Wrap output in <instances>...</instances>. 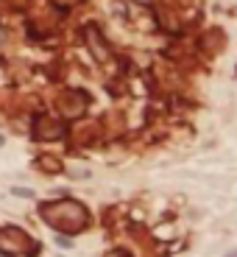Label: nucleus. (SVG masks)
<instances>
[{
  "label": "nucleus",
  "mask_w": 237,
  "mask_h": 257,
  "mask_svg": "<svg viewBox=\"0 0 237 257\" xmlns=\"http://www.w3.org/2000/svg\"><path fill=\"white\" fill-rule=\"evenodd\" d=\"M56 246H61V249H70L73 243H70V238H64V235H56Z\"/></svg>",
  "instance_id": "7"
},
{
  "label": "nucleus",
  "mask_w": 237,
  "mask_h": 257,
  "mask_svg": "<svg viewBox=\"0 0 237 257\" xmlns=\"http://www.w3.org/2000/svg\"><path fill=\"white\" fill-rule=\"evenodd\" d=\"M0 252H11V257L14 255H36L39 243L28 238L20 226H3L0 229Z\"/></svg>",
  "instance_id": "2"
},
{
  "label": "nucleus",
  "mask_w": 237,
  "mask_h": 257,
  "mask_svg": "<svg viewBox=\"0 0 237 257\" xmlns=\"http://www.w3.org/2000/svg\"><path fill=\"white\" fill-rule=\"evenodd\" d=\"M64 134V123L51 115H36L34 118V137L36 140H56Z\"/></svg>",
  "instance_id": "3"
},
{
  "label": "nucleus",
  "mask_w": 237,
  "mask_h": 257,
  "mask_svg": "<svg viewBox=\"0 0 237 257\" xmlns=\"http://www.w3.org/2000/svg\"><path fill=\"white\" fill-rule=\"evenodd\" d=\"M106 257H128L126 252H112V255H106Z\"/></svg>",
  "instance_id": "8"
},
{
  "label": "nucleus",
  "mask_w": 237,
  "mask_h": 257,
  "mask_svg": "<svg viewBox=\"0 0 237 257\" xmlns=\"http://www.w3.org/2000/svg\"><path fill=\"white\" fill-rule=\"evenodd\" d=\"M39 165H42V168H48V171H59V168H61L59 162H51V160H39Z\"/></svg>",
  "instance_id": "6"
},
{
  "label": "nucleus",
  "mask_w": 237,
  "mask_h": 257,
  "mask_svg": "<svg viewBox=\"0 0 237 257\" xmlns=\"http://www.w3.org/2000/svg\"><path fill=\"white\" fill-rule=\"evenodd\" d=\"M84 36H87V42H89V51L95 53V59H98V62H106V59H109V48H106V42H103V36L98 34V28H95V26H87L84 28Z\"/></svg>",
  "instance_id": "4"
},
{
  "label": "nucleus",
  "mask_w": 237,
  "mask_h": 257,
  "mask_svg": "<svg viewBox=\"0 0 237 257\" xmlns=\"http://www.w3.org/2000/svg\"><path fill=\"white\" fill-rule=\"evenodd\" d=\"M11 193H14V196H26V198L34 196V190H26V188H11Z\"/></svg>",
  "instance_id": "5"
},
{
  "label": "nucleus",
  "mask_w": 237,
  "mask_h": 257,
  "mask_svg": "<svg viewBox=\"0 0 237 257\" xmlns=\"http://www.w3.org/2000/svg\"><path fill=\"white\" fill-rule=\"evenodd\" d=\"M39 215L51 224L56 232H78L89 224V213L84 210V204H78L73 198H64V201H45L39 204Z\"/></svg>",
  "instance_id": "1"
}]
</instances>
